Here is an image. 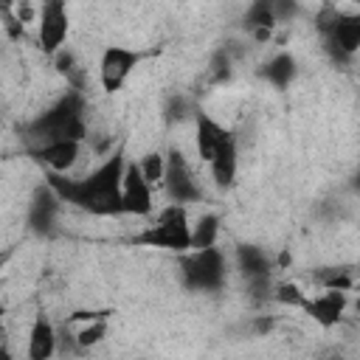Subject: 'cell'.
Returning a JSON list of instances; mask_svg holds the SVG:
<instances>
[{
	"instance_id": "4316f807",
	"label": "cell",
	"mask_w": 360,
	"mask_h": 360,
	"mask_svg": "<svg viewBox=\"0 0 360 360\" xmlns=\"http://www.w3.org/2000/svg\"><path fill=\"white\" fill-rule=\"evenodd\" d=\"M338 17H340V8L326 0V3L318 8V14H315V31H318V37H326V34L335 28Z\"/></svg>"
},
{
	"instance_id": "cb8c5ba5",
	"label": "cell",
	"mask_w": 360,
	"mask_h": 360,
	"mask_svg": "<svg viewBox=\"0 0 360 360\" xmlns=\"http://www.w3.org/2000/svg\"><path fill=\"white\" fill-rule=\"evenodd\" d=\"M197 112H200V110L194 107V101H191L188 96H183V93L169 96L166 104H163V118H166V124H183V121L194 118Z\"/></svg>"
},
{
	"instance_id": "484cf974",
	"label": "cell",
	"mask_w": 360,
	"mask_h": 360,
	"mask_svg": "<svg viewBox=\"0 0 360 360\" xmlns=\"http://www.w3.org/2000/svg\"><path fill=\"white\" fill-rule=\"evenodd\" d=\"M138 163H141L146 180L152 183V188H155V186L163 188V177H166V155H160V152H146Z\"/></svg>"
},
{
	"instance_id": "83f0119b",
	"label": "cell",
	"mask_w": 360,
	"mask_h": 360,
	"mask_svg": "<svg viewBox=\"0 0 360 360\" xmlns=\"http://www.w3.org/2000/svg\"><path fill=\"white\" fill-rule=\"evenodd\" d=\"M3 28H6V34H8L14 42H20V39L25 37V22H22L14 11H8V8H3Z\"/></svg>"
},
{
	"instance_id": "4fadbf2b",
	"label": "cell",
	"mask_w": 360,
	"mask_h": 360,
	"mask_svg": "<svg viewBox=\"0 0 360 360\" xmlns=\"http://www.w3.org/2000/svg\"><path fill=\"white\" fill-rule=\"evenodd\" d=\"M278 17L273 11V0H250L248 11L242 17V28L248 31V37L253 42H270L276 34Z\"/></svg>"
},
{
	"instance_id": "d6a6232c",
	"label": "cell",
	"mask_w": 360,
	"mask_h": 360,
	"mask_svg": "<svg viewBox=\"0 0 360 360\" xmlns=\"http://www.w3.org/2000/svg\"><path fill=\"white\" fill-rule=\"evenodd\" d=\"M357 3H360V0H357Z\"/></svg>"
},
{
	"instance_id": "6da1fadb",
	"label": "cell",
	"mask_w": 360,
	"mask_h": 360,
	"mask_svg": "<svg viewBox=\"0 0 360 360\" xmlns=\"http://www.w3.org/2000/svg\"><path fill=\"white\" fill-rule=\"evenodd\" d=\"M124 146L107 155L101 166H96L84 177H68L59 172H45V180L53 186V191L62 197V202H70L79 211H87L93 217H118L124 214L121 202V183L127 169Z\"/></svg>"
},
{
	"instance_id": "5bb4252c",
	"label": "cell",
	"mask_w": 360,
	"mask_h": 360,
	"mask_svg": "<svg viewBox=\"0 0 360 360\" xmlns=\"http://www.w3.org/2000/svg\"><path fill=\"white\" fill-rule=\"evenodd\" d=\"M208 169H211V180H214L219 188L233 186L236 172H239V146H236L233 132H228V135L222 138V143L217 146V152H214Z\"/></svg>"
},
{
	"instance_id": "8992f818",
	"label": "cell",
	"mask_w": 360,
	"mask_h": 360,
	"mask_svg": "<svg viewBox=\"0 0 360 360\" xmlns=\"http://www.w3.org/2000/svg\"><path fill=\"white\" fill-rule=\"evenodd\" d=\"M163 191L172 202L188 205V202H200L205 197L202 186L197 183L186 155L180 149H169L166 155V177H163Z\"/></svg>"
},
{
	"instance_id": "ffe728a7",
	"label": "cell",
	"mask_w": 360,
	"mask_h": 360,
	"mask_svg": "<svg viewBox=\"0 0 360 360\" xmlns=\"http://www.w3.org/2000/svg\"><path fill=\"white\" fill-rule=\"evenodd\" d=\"M309 278L318 290H343V292L354 290V270L352 267H318Z\"/></svg>"
},
{
	"instance_id": "9c48e42d",
	"label": "cell",
	"mask_w": 360,
	"mask_h": 360,
	"mask_svg": "<svg viewBox=\"0 0 360 360\" xmlns=\"http://www.w3.org/2000/svg\"><path fill=\"white\" fill-rule=\"evenodd\" d=\"M121 202H124V214H129V217H149L155 208L152 183L146 180L138 160H127L124 183H121Z\"/></svg>"
},
{
	"instance_id": "d6986e66",
	"label": "cell",
	"mask_w": 360,
	"mask_h": 360,
	"mask_svg": "<svg viewBox=\"0 0 360 360\" xmlns=\"http://www.w3.org/2000/svg\"><path fill=\"white\" fill-rule=\"evenodd\" d=\"M65 329H68V338H70V343H73L79 352H87V349L98 346V343L107 338V329H110V318L84 321V323H73V326H68V323H65Z\"/></svg>"
},
{
	"instance_id": "52a82bcc",
	"label": "cell",
	"mask_w": 360,
	"mask_h": 360,
	"mask_svg": "<svg viewBox=\"0 0 360 360\" xmlns=\"http://www.w3.org/2000/svg\"><path fill=\"white\" fill-rule=\"evenodd\" d=\"M68 31H70L68 0H42L39 17H37V42H39L42 53L53 56L56 51H62Z\"/></svg>"
},
{
	"instance_id": "603a6c76",
	"label": "cell",
	"mask_w": 360,
	"mask_h": 360,
	"mask_svg": "<svg viewBox=\"0 0 360 360\" xmlns=\"http://www.w3.org/2000/svg\"><path fill=\"white\" fill-rule=\"evenodd\" d=\"M233 48L231 45H225V48H219L214 56H211V62H208V70H205V76H208V82L211 84H222V82H228L231 79V73H233Z\"/></svg>"
},
{
	"instance_id": "f546056e",
	"label": "cell",
	"mask_w": 360,
	"mask_h": 360,
	"mask_svg": "<svg viewBox=\"0 0 360 360\" xmlns=\"http://www.w3.org/2000/svg\"><path fill=\"white\" fill-rule=\"evenodd\" d=\"M273 326H276V318L273 315H256L253 318V332L256 335H267Z\"/></svg>"
},
{
	"instance_id": "d4e9b609",
	"label": "cell",
	"mask_w": 360,
	"mask_h": 360,
	"mask_svg": "<svg viewBox=\"0 0 360 360\" xmlns=\"http://www.w3.org/2000/svg\"><path fill=\"white\" fill-rule=\"evenodd\" d=\"M307 298H309V292H304L298 284H292V281H281V284H276V290H273V301L278 304V307H287V309H301L304 304H307Z\"/></svg>"
},
{
	"instance_id": "1f68e13d",
	"label": "cell",
	"mask_w": 360,
	"mask_h": 360,
	"mask_svg": "<svg viewBox=\"0 0 360 360\" xmlns=\"http://www.w3.org/2000/svg\"><path fill=\"white\" fill-rule=\"evenodd\" d=\"M354 309H357V315H360V298H357V304H354Z\"/></svg>"
},
{
	"instance_id": "7a4b0ae2",
	"label": "cell",
	"mask_w": 360,
	"mask_h": 360,
	"mask_svg": "<svg viewBox=\"0 0 360 360\" xmlns=\"http://www.w3.org/2000/svg\"><path fill=\"white\" fill-rule=\"evenodd\" d=\"M84 90L68 87L51 107L20 127L22 138L31 146H42L51 141H84L87 138V118H84Z\"/></svg>"
},
{
	"instance_id": "f1b7e54d",
	"label": "cell",
	"mask_w": 360,
	"mask_h": 360,
	"mask_svg": "<svg viewBox=\"0 0 360 360\" xmlns=\"http://www.w3.org/2000/svg\"><path fill=\"white\" fill-rule=\"evenodd\" d=\"M273 11H276L278 25H281V22H290V20H295V17H298L301 3H298V0H273Z\"/></svg>"
},
{
	"instance_id": "ac0fdd59",
	"label": "cell",
	"mask_w": 360,
	"mask_h": 360,
	"mask_svg": "<svg viewBox=\"0 0 360 360\" xmlns=\"http://www.w3.org/2000/svg\"><path fill=\"white\" fill-rule=\"evenodd\" d=\"M236 267L242 278H259V276H273V256H267L256 245H236Z\"/></svg>"
},
{
	"instance_id": "2e32d148",
	"label": "cell",
	"mask_w": 360,
	"mask_h": 360,
	"mask_svg": "<svg viewBox=\"0 0 360 360\" xmlns=\"http://www.w3.org/2000/svg\"><path fill=\"white\" fill-rule=\"evenodd\" d=\"M225 135H228V129L217 118H211L208 112L200 110L194 115V146H197V158L205 166L211 163V158H214V152H217V146L222 143Z\"/></svg>"
},
{
	"instance_id": "3957f363",
	"label": "cell",
	"mask_w": 360,
	"mask_h": 360,
	"mask_svg": "<svg viewBox=\"0 0 360 360\" xmlns=\"http://www.w3.org/2000/svg\"><path fill=\"white\" fill-rule=\"evenodd\" d=\"M132 245L160 248V250H174V253L191 250V225H188L186 205L169 202L166 208H160L158 217L132 236Z\"/></svg>"
},
{
	"instance_id": "ba28073f",
	"label": "cell",
	"mask_w": 360,
	"mask_h": 360,
	"mask_svg": "<svg viewBox=\"0 0 360 360\" xmlns=\"http://www.w3.org/2000/svg\"><path fill=\"white\" fill-rule=\"evenodd\" d=\"M141 53L124 45H107L101 59H98V82L104 93H115L124 87V82L132 76V70L138 68Z\"/></svg>"
},
{
	"instance_id": "7c38bea8",
	"label": "cell",
	"mask_w": 360,
	"mask_h": 360,
	"mask_svg": "<svg viewBox=\"0 0 360 360\" xmlns=\"http://www.w3.org/2000/svg\"><path fill=\"white\" fill-rule=\"evenodd\" d=\"M59 202L62 197L53 191V186L45 180L34 194H31V205H28V228L39 236L51 233L56 225V214H59Z\"/></svg>"
},
{
	"instance_id": "44dd1931",
	"label": "cell",
	"mask_w": 360,
	"mask_h": 360,
	"mask_svg": "<svg viewBox=\"0 0 360 360\" xmlns=\"http://www.w3.org/2000/svg\"><path fill=\"white\" fill-rule=\"evenodd\" d=\"M219 239V217L217 214H200L191 225V248H214Z\"/></svg>"
},
{
	"instance_id": "277c9868",
	"label": "cell",
	"mask_w": 360,
	"mask_h": 360,
	"mask_svg": "<svg viewBox=\"0 0 360 360\" xmlns=\"http://www.w3.org/2000/svg\"><path fill=\"white\" fill-rule=\"evenodd\" d=\"M180 276H183V284L188 290L217 292V290L225 287L228 262H225V256L217 245L214 248H191L180 259Z\"/></svg>"
},
{
	"instance_id": "9a60e30c",
	"label": "cell",
	"mask_w": 360,
	"mask_h": 360,
	"mask_svg": "<svg viewBox=\"0 0 360 360\" xmlns=\"http://www.w3.org/2000/svg\"><path fill=\"white\" fill-rule=\"evenodd\" d=\"M56 343H59V332L51 323V318L45 312H39L28 329V346H25V357L28 360H51L56 354Z\"/></svg>"
},
{
	"instance_id": "8fae6325",
	"label": "cell",
	"mask_w": 360,
	"mask_h": 360,
	"mask_svg": "<svg viewBox=\"0 0 360 360\" xmlns=\"http://www.w3.org/2000/svg\"><path fill=\"white\" fill-rule=\"evenodd\" d=\"M82 152V141H51L42 146H28V158L45 166V172H59L68 174Z\"/></svg>"
},
{
	"instance_id": "4dcf8cb0",
	"label": "cell",
	"mask_w": 360,
	"mask_h": 360,
	"mask_svg": "<svg viewBox=\"0 0 360 360\" xmlns=\"http://www.w3.org/2000/svg\"><path fill=\"white\" fill-rule=\"evenodd\" d=\"M352 188L360 194V166H357V169H354V174H352Z\"/></svg>"
},
{
	"instance_id": "e0dca14e",
	"label": "cell",
	"mask_w": 360,
	"mask_h": 360,
	"mask_svg": "<svg viewBox=\"0 0 360 360\" xmlns=\"http://www.w3.org/2000/svg\"><path fill=\"white\" fill-rule=\"evenodd\" d=\"M295 73H298V62H295V56L287 53V51H278L276 56H270V59L259 68V76H262L267 84L278 87V90H287V87L292 84Z\"/></svg>"
},
{
	"instance_id": "30bf717a",
	"label": "cell",
	"mask_w": 360,
	"mask_h": 360,
	"mask_svg": "<svg viewBox=\"0 0 360 360\" xmlns=\"http://www.w3.org/2000/svg\"><path fill=\"white\" fill-rule=\"evenodd\" d=\"M346 307H349V292H343V290H321V295H309L307 298L301 312L309 315L318 326L332 329V326H338L343 321Z\"/></svg>"
},
{
	"instance_id": "5b68a950",
	"label": "cell",
	"mask_w": 360,
	"mask_h": 360,
	"mask_svg": "<svg viewBox=\"0 0 360 360\" xmlns=\"http://www.w3.org/2000/svg\"><path fill=\"white\" fill-rule=\"evenodd\" d=\"M321 48L335 65L346 68L360 53V11H340L335 28L321 37Z\"/></svg>"
},
{
	"instance_id": "7402d4cb",
	"label": "cell",
	"mask_w": 360,
	"mask_h": 360,
	"mask_svg": "<svg viewBox=\"0 0 360 360\" xmlns=\"http://www.w3.org/2000/svg\"><path fill=\"white\" fill-rule=\"evenodd\" d=\"M53 65H56V70H59V73L68 79V87L84 90V68L76 62L73 51H68V48L56 51V53H53Z\"/></svg>"
}]
</instances>
